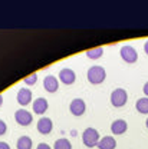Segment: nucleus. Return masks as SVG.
<instances>
[{"label": "nucleus", "mask_w": 148, "mask_h": 149, "mask_svg": "<svg viewBox=\"0 0 148 149\" xmlns=\"http://www.w3.org/2000/svg\"><path fill=\"white\" fill-rule=\"evenodd\" d=\"M107 77V72L102 66H92L89 68L88 70V80L92 83V85H99L105 80Z\"/></svg>", "instance_id": "1"}, {"label": "nucleus", "mask_w": 148, "mask_h": 149, "mask_svg": "<svg viewBox=\"0 0 148 149\" xmlns=\"http://www.w3.org/2000/svg\"><path fill=\"white\" fill-rule=\"evenodd\" d=\"M82 141H83V145L88 146V148H95L99 142V133L98 130L93 129V128H88V129L83 130L82 133Z\"/></svg>", "instance_id": "2"}, {"label": "nucleus", "mask_w": 148, "mask_h": 149, "mask_svg": "<svg viewBox=\"0 0 148 149\" xmlns=\"http://www.w3.org/2000/svg\"><path fill=\"white\" fill-rule=\"evenodd\" d=\"M127 100H128V93L125 89L118 88L111 93V103L115 108H122L127 103Z\"/></svg>", "instance_id": "3"}, {"label": "nucleus", "mask_w": 148, "mask_h": 149, "mask_svg": "<svg viewBox=\"0 0 148 149\" xmlns=\"http://www.w3.org/2000/svg\"><path fill=\"white\" fill-rule=\"evenodd\" d=\"M15 119H16V122L20 126H29L32 123V120H33V116H32L30 112L26 111V109H19L15 113Z\"/></svg>", "instance_id": "4"}, {"label": "nucleus", "mask_w": 148, "mask_h": 149, "mask_svg": "<svg viewBox=\"0 0 148 149\" xmlns=\"http://www.w3.org/2000/svg\"><path fill=\"white\" fill-rule=\"evenodd\" d=\"M119 53H121V57L124 59V62H127V63H135L137 59H138L137 50L132 46H128V45L127 46H122L121 50H119Z\"/></svg>", "instance_id": "5"}, {"label": "nucleus", "mask_w": 148, "mask_h": 149, "mask_svg": "<svg viewBox=\"0 0 148 149\" xmlns=\"http://www.w3.org/2000/svg\"><path fill=\"white\" fill-rule=\"evenodd\" d=\"M69 111L72 115L75 116H82L85 111H86V103H85V100L83 99H81V97H76L74 99L72 102H71V105H69Z\"/></svg>", "instance_id": "6"}, {"label": "nucleus", "mask_w": 148, "mask_h": 149, "mask_svg": "<svg viewBox=\"0 0 148 149\" xmlns=\"http://www.w3.org/2000/svg\"><path fill=\"white\" fill-rule=\"evenodd\" d=\"M53 129V123L51 118H40L37 120V130L42 135H49Z\"/></svg>", "instance_id": "7"}, {"label": "nucleus", "mask_w": 148, "mask_h": 149, "mask_svg": "<svg viewBox=\"0 0 148 149\" xmlns=\"http://www.w3.org/2000/svg\"><path fill=\"white\" fill-rule=\"evenodd\" d=\"M59 79L63 85H72L76 79V74L72 69H68V68H63L60 72H59Z\"/></svg>", "instance_id": "8"}, {"label": "nucleus", "mask_w": 148, "mask_h": 149, "mask_svg": "<svg viewBox=\"0 0 148 149\" xmlns=\"http://www.w3.org/2000/svg\"><path fill=\"white\" fill-rule=\"evenodd\" d=\"M43 88H45L46 92L55 93L56 91L59 89V82H58V79H56L55 76L49 74V76H46L45 80H43Z\"/></svg>", "instance_id": "9"}, {"label": "nucleus", "mask_w": 148, "mask_h": 149, "mask_svg": "<svg viewBox=\"0 0 148 149\" xmlns=\"http://www.w3.org/2000/svg\"><path fill=\"white\" fill-rule=\"evenodd\" d=\"M32 92H30V89H27V88H22L20 91L18 92V102L19 105H22V106H26V105H29L30 102H32Z\"/></svg>", "instance_id": "10"}, {"label": "nucleus", "mask_w": 148, "mask_h": 149, "mask_svg": "<svg viewBox=\"0 0 148 149\" xmlns=\"http://www.w3.org/2000/svg\"><path fill=\"white\" fill-rule=\"evenodd\" d=\"M127 129H128V123L124 119H116L111 125V130L114 135H122V133L127 132Z\"/></svg>", "instance_id": "11"}, {"label": "nucleus", "mask_w": 148, "mask_h": 149, "mask_svg": "<svg viewBox=\"0 0 148 149\" xmlns=\"http://www.w3.org/2000/svg\"><path fill=\"white\" fill-rule=\"evenodd\" d=\"M48 108H49V103H48V100L45 97H37V99H35V102H33V112L35 113L43 115L45 112L48 111Z\"/></svg>", "instance_id": "12"}, {"label": "nucleus", "mask_w": 148, "mask_h": 149, "mask_svg": "<svg viewBox=\"0 0 148 149\" xmlns=\"http://www.w3.org/2000/svg\"><path fill=\"white\" fill-rule=\"evenodd\" d=\"M96 146L99 149H115L116 148V141L112 136H104L102 139H99Z\"/></svg>", "instance_id": "13"}, {"label": "nucleus", "mask_w": 148, "mask_h": 149, "mask_svg": "<svg viewBox=\"0 0 148 149\" xmlns=\"http://www.w3.org/2000/svg\"><path fill=\"white\" fill-rule=\"evenodd\" d=\"M32 139L29 136H20L18 139V143H16V148L18 149H32Z\"/></svg>", "instance_id": "14"}, {"label": "nucleus", "mask_w": 148, "mask_h": 149, "mask_svg": "<svg viewBox=\"0 0 148 149\" xmlns=\"http://www.w3.org/2000/svg\"><path fill=\"white\" fill-rule=\"evenodd\" d=\"M135 108H137V111L140 112V113L147 115L148 113V97H141V99H138L137 103H135Z\"/></svg>", "instance_id": "15"}, {"label": "nucleus", "mask_w": 148, "mask_h": 149, "mask_svg": "<svg viewBox=\"0 0 148 149\" xmlns=\"http://www.w3.org/2000/svg\"><path fill=\"white\" fill-rule=\"evenodd\" d=\"M53 149H72V143H71L69 139H66V138H60V139H58V141L55 142Z\"/></svg>", "instance_id": "16"}, {"label": "nucleus", "mask_w": 148, "mask_h": 149, "mask_svg": "<svg viewBox=\"0 0 148 149\" xmlns=\"http://www.w3.org/2000/svg\"><path fill=\"white\" fill-rule=\"evenodd\" d=\"M102 55H104V47H101V46L99 47H93V49L86 52V56L89 59H99Z\"/></svg>", "instance_id": "17"}, {"label": "nucleus", "mask_w": 148, "mask_h": 149, "mask_svg": "<svg viewBox=\"0 0 148 149\" xmlns=\"http://www.w3.org/2000/svg\"><path fill=\"white\" fill-rule=\"evenodd\" d=\"M23 82H25L26 85H30V86H33V85H35V83L37 82V74L36 73H32L30 76L25 77V79H23Z\"/></svg>", "instance_id": "18"}, {"label": "nucleus", "mask_w": 148, "mask_h": 149, "mask_svg": "<svg viewBox=\"0 0 148 149\" xmlns=\"http://www.w3.org/2000/svg\"><path fill=\"white\" fill-rule=\"evenodd\" d=\"M6 130H7V125H6V122L0 119V136H1V135H4V133H6Z\"/></svg>", "instance_id": "19"}, {"label": "nucleus", "mask_w": 148, "mask_h": 149, "mask_svg": "<svg viewBox=\"0 0 148 149\" xmlns=\"http://www.w3.org/2000/svg\"><path fill=\"white\" fill-rule=\"evenodd\" d=\"M36 149H52V148H51L48 143H39Z\"/></svg>", "instance_id": "20"}, {"label": "nucleus", "mask_w": 148, "mask_h": 149, "mask_svg": "<svg viewBox=\"0 0 148 149\" xmlns=\"http://www.w3.org/2000/svg\"><path fill=\"white\" fill-rule=\"evenodd\" d=\"M0 149H10V146L6 142H0Z\"/></svg>", "instance_id": "21"}, {"label": "nucleus", "mask_w": 148, "mask_h": 149, "mask_svg": "<svg viewBox=\"0 0 148 149\" xmlns=\"http://www.w3.org/2000/svg\"><path fill=\"white\" fill-rule=\"evenodd\" d=\"M142 91H144V95H145V97H148V82L145 83V85H144Z\"/></svg>", "instance_id": "22"}, {"label": "nucleus", "mask_w": 148, "mask_h": 149, "mask_svg": "<svg viewBox=\"0 0 148 149\" xmlns=\"http://www.w3.org/2000/svg\"><path fill=\"white\" fill-rule=\"evenodd\" d=\"M144 52H145V53L148 55V40L145 42V45H144Z\"/></svg>", "instance_id": "23"}, {"label": "nucleus", "mask_w": 148, "mask_h": 149, "mask_svg": "<svg viewBox=\"0 0 148 149\" xmlns=\"http://www.w3.org/2000/svg\"><path fill=\"white\" fill-rule=\"evenodd\" d=\"M1 105H3V96L0 95V106H1Z\"/></svg>", "instance_id": "24"}, {"label": "nucleus", "mask_w": 148, "mask_h": 149, "mask_svg": "<svg viewBox=\"0 0 148 149\" xmlns=\"http://www.w3.org/2000/svg\"><path fill=\"white\" fill-rule=\"evenodd\" d=\"M145 125H147V128H148V119H147V122H145Z\"/></svg>", "instance_id": "25"}]
</instances>
